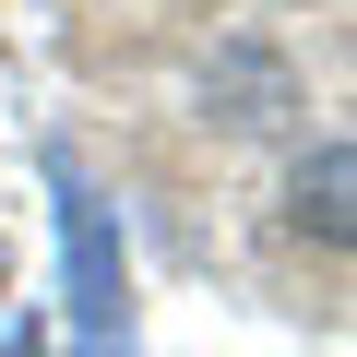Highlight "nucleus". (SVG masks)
Listing matches in <instances>:
<instances>
[{"mask_svg":"<svg viewBox=\"0 0 357 357\" xmlns=\"http://www.w3.org/2000/svg\"><path fill=\"white\" fill-rule=\"evenodd\" d=\"M298 203L321 215V238H345V143H321V167L298 178Z\"/></svg>","mask_w":357,"mask_h":357,"instance_id":"f03ea898","label":"nucleus"},{"mask_svg":"<svg viewBox=\"0 0 357 357\" xmlns=\"http://www.w3.org/2000/svg\"><path fill=\"white\" fill-rule=\"evenodd\" d=\"M60 274H72V333H84V345H119V321H131V262H119L107 203L84 191L72 167H60Z\"/></svg>","mask_w":357,"mask_h":357,"instance_id":"f257e3e1","label":"nucleus"},{"mask_svg":"<svg viewBox=\"0 0 357 357\" xmlns=\"http://www.w3.org/2000/svg\"><path fill=\"white\" fill-rule=\"evenodd\" d=\"M0 357H48V333H36V321H24V333H0Z\"/></svg>","mask_w":357,"mask_h":357,"instance_id":"7ed1b4c3","label":"nucleus"},{"mask_svg":"<svg viewBox=\"0 0 357 357\" xmlns=\"http://www.w3.org/2000/svg\"><path fill=\"white\" fill-rule=\"evenodd\" d=\"M84 357H119V345H84Z\"/></svg>","mask_w":357,"mask_h":357,"instance_id":"20e7f679","label":"nucleus"}]
</instances>
